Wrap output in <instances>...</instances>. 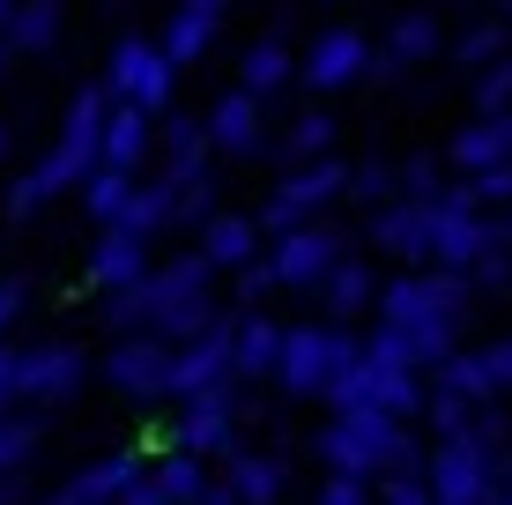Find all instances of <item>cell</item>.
<instances>
[{
  "label": "cell",
  "mask_w": 512,
  "mask_h": 505,
  "mask_svg": "<svg viewBox=\"0 0 512 505\" xmlns=\"http://www.w3.org/2000/svg\"><path fill=\"white\" fill-rule=\"evenodd\" d=\"M119 82H127L134 97H164V60H156L149 45H127V60H119Z\"/></svg>",
  "instance_id": "1"
},
{
  "label": "cell",
  "mask_w": 512,
  "mask_h": 505,
  "mask_svg": "<svg viewBox=\"0 0 512 505\" xmlns=\"http://www.w3.org/2000/svg\"><path fill=\"white\" fill-rule=\"evenodd\" d=\"M312 75H320V82L357 75V38H327V45H320V60H312Z\"/></svg>",
  "instance_id": "2"
},
{
  "label": "cell",
  "mask_w": 512,
  "mask_h": 505,
  "mask_svg": "<svg viewBox=\"0 0 512 505\" xmlns=\"http://www.w3.org/2000/svg\"><path fill=\"white\" fill-rule=\"evenodd\" d=\"M134 149H141V127H134V119H119V127H112V156H119V164H127Z\"/></svg>",
  "instance_id": "3"
},
{
  "label": "cell",
  "mask_w": 512,
  "mask_h": 505,
  "mask_svg": "<svg viewBox=\"0 0 512 505\" xmlns=\"http://www.w3.org/2000/svg\"><path fill=\"white\" fill-rule=\"evenodd\" d=\"M223 134L245 142V134H253V112H245V104H223Z\"/></svg>",
  "instance_id": "4"
}]
</instances>
